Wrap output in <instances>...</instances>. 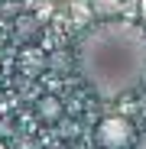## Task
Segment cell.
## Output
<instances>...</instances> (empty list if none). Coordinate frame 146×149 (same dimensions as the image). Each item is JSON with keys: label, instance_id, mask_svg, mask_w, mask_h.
I'll return each mask as SVG.
<instances>
[{"label": "cell", "instance_id": "cell-1", "mask_svg": "<svg viewBox=\"0 0 146 149\" xmlns=\"http://www.w3.org/2000/svg\"><path fill=\"white\" fill-rule=\"evenodd\" d=\"M78 68L88 88L104 101L136 91L146 81V33L127 19L88 29L78 45Z\"/></svg>", "mask_w": 146, "mask_h": 149}, {"label": "cell", "instance_id": "cell-2", "mask_svg": "<svg viewBox=\"0 0 146 149\" xmlns=\"http://www.w3.org/2000/svg\"><path fill=\"white\" fill-rule=\"evenodd\" d=\"M94 143L101 149H133L136 146V127L127 117H104L94 130Z\"/></svg>", "mask_w": 146, "mask_h": 149}, {"label": "cell", "instance_id": "cell-3", "mask_svg": "<svg viewBox=\"0 0 146 149\" xmlns=\"http://www.w3.org/2000/svg\"><path fill=\"white\" fill-rule=\"evenodd\" d=\"M36 117H39V120H45V123L62 120V101H59V97H52V94L39 97V101H36Z\"/></svg>", "mask_w": 146, "mask_h": 149}, {"label": "cell", "instance_id": "cell-4", "mask_svg": "<svg viewBox=\"0 0 146 149\" xmlns=\"http://www.w3.org/2000/svg\"><path fill=\"white\" fill-rule=\"evenodd\" d=\"M42 65H49V58L39 52V49H23V55H20V68L26 71V74H39Z\"/></svg>", "mask_w": 146, "mask_h": 149}, {"label": "cell", "instance_id": "cell-5", "mask_svg": "<svg viewBox=\"0 0 146 149\" xmlns=\"http://www.w3.org/2000/svg\"><path fill=\"white\" fill-rule=\"evenodd\" d=\"M36 29H39V23H36L33 16H20V19H16V39H20V42L33 39V36H36Z\"/></svg>", "mask_w": 146, "mask_h": 149}, {"label": "cell", "instance_id": "cell-6", "mask_svg": "<svg viewBox=\"0 0 146 149\" xmlns=\"http://www.w3.org/2000/svg\"><path fill=\"white\" fill-rule=\"evenodd\" d=\"M0 149H7V146H3V143H0Z\"/></svg>", "mask_w": 146, "mask_h": 149}]
</instances>
